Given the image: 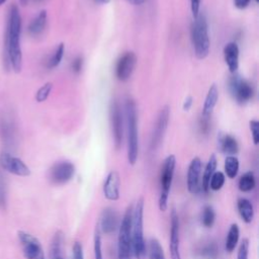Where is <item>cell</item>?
<instances>
[{
  "label": "cell",
  "instance_id": "1",
  "mask_svg": "<svg viewBox=\"0 0 259 259\" xmlns=\"http://www.w3.org/2000/svg\"><path fill=\"white\" fill-rule=\"evenodd\" d=\"M21 15L16 5H12L9 10L7 28L4 44V61L7 66H11L13 71L18 73L22 67V53L20 48Z\"/></svg>",
  "mask_w": 259,
  "mask_h": 259
},
{
  "label": "cell",
  "instance_id": "2",
  "mask_svg": "<svg viewBox=\"0 0 259 259\" xmlns=\"http://www.w3.org/2000/svg\"><path fill=\"white\" fill-rule=\"evenodd\" d=\"M123 114L127 140V161L131 165H135L139 156V134L137 106L132 98L125 100Z\"/></svg>",
  "mask_w": 259,
  "mask_h": 259
},
{
  "label": "cell",
  "instance_id": "3",
  "mask_svg": "<svg viewBox=\"0 0 259 259\" xmlns=\"http://www.w3.org/2000/svg\"><path fill=\"white\" fill-rule=\"evenodd\" d=\"M132 248L136 259H145L147 256L144 238V199L140 198L133 208L132 219Z\"/></svg>",
  "mask_w": 259,
  "mask_h": 259
},
{
  "label": "cell",
  "instance_id": "4",
  "mask_svg": "<svg viewBox=\"0 0 259 259\" xmlns=\"http://www.w3.org/2000/svg\"><path fill=\"white\" fill-rule=\"evenodd\" d=\"M190 35L196 58L199 60L205 59L209 54L210 40L208 35V24L204 14L199 13L197 17L193 18Z\"/></svg>",
  "mask_w": 259,
  "mask_h": 259
},
{
  "label": "cell",
  "instance_id": "5",
  "mask_svg": "<svg viewBox=\"0 0 259 259\" xmlns=\"http://www.w3.org/2000/svg\"><path fill=\"white\" fill-rule=\"evenodd\" d=\"M132 219L133 206L130 205L121 219L118 227L117 240V259H132Z\"/></svg>",
  "mask_w": 259,
  "mask_h": 259
},
{
  "label": "cell",
  "instance_id": "6",
  "mask_svg": "<svg viewBox=\"0 0 259 259\" xmlns=\"http://www.w3.org/2000/svg\"><path fill=\"white\" fill-rule=\"evenodd\" d=\"M176 166V158L174 155H169L163 162L160 174V195H159V208L165 211L168 207L169 194L173 182L174 172Z\"/></svg>",
  "mask_w": 259,
  "mask_h": 259
},
{
  "label": "cell",
  "instance_id": "7",
  "mask_svg": "<svg viewBox=\"0 0 259 259\" xmlns=\"http://www.w3.org/2000/svg\"><path fill=\"white\" fill-rule=\"evenodd\" d=\"M229 90L233 98L240 104L250 101L254 95L252 85L238 74H234L230 78Z\"/></svg>",
  "mask_w": 259,
  "mask_h": 259
},
{
  "label": "cell",
  "instance_id": "8",
  "mask_svg": "<svg viewBox=\"0 0 259 259\" xmlns=\"http://www.w3.org/2000/svg\"><path fill=\"white\" fill-rule=\"evenodd\" d=\"M109 120L110 127L112 133L113 142L115 148L118 149L121 146L123 140V112L121 110V106L117 100H112L109 106Z\"/></svg>",
  "mask_w": 259,
  "mask_h": 259
},
{
  "label": "cell",
  "instance_id": "9",
  "mask_svg": "<svg viewBox=\"0 0 259 259\" xmlns=\"http://www.w3.org/2000/svg\"><path fill=\"white\" fill-rule=\"evenodd\" d=\"M18 239L22 246L23 255L26 259H46L41 245L35 237L24 231H19Z\"/></svg>",
  "mask_w": 259,
  "mask_h": 259
},
{
  "label": "cell",
  "instance_id": "10",
  "mask_svg": "<svg viewBox=\"0 0 259 259\" xmlns=\"http://www.w3.org/2000/svg\"><path fill=\"white\" fill-rule=\"evenodd\" d=\"M75 174V166L69 161L56 163L50 170V179L54 184L62 185L69 182Z\"/></svg>",
  "mask_w": 259,
  "mask_h": 259
},
{
  "label": "cell",
  "instance_id": "11",
  "mask_svg": "<svg viewBox=\"0 0 259 259\" xmlns=\"http://www.w3.org/2000/svg\"><path fill=\"white\" fill-rule=\"evenodd\" d=\"M169 250L171 259H182L180 253V222L175 208H172L170 214Z\"/></svg>",
  "mask_w": 259,
  "mask_h": 259
},
{
  "label": "cell",
  "instance_id": "12",
  "mask_svg": "<svg viewBox=\"0 0 259 259\" xmlns=\"http://www.w3.org/2000/svg\"><path fill=\"white\" fill-rule=\"evenodd\" d=\"M169 117H170V108L169 106H163L161 110L159 111L155 128L152 134V139H151V149L155 150L157 149L161 142L163 141V138L165 136L166 130L168 127L169 123Z\"/></svg>",
  "mask_w": 259,
  "mask_h": 259
},
{
  "label": "cell",
  "instance_id": "13",
  "mask_svg": "<svg viewBox=\"0 0 259 259\" xmlns=\"http://www.w3.org/2000/svg\"><path fill=\"white\" fill-rule=\"evenodd\" d=\"M137 65V56L134 52H125L123 55L119 57L115 66V76L121 81H127Z\"/></svg>",
  "mask_w": 259,
  "mask_h": 259
},
{
  "label": "cell",
  "instance_id": "14",
  "mask_svg": "<svg viewBox=\"0 0 259 259\" xmlns=\"http://www.w3.org/2000/svg\"><path fill=\"white\" fill-rule=\"evenodd\" d=\"M202 162L198 157H194L189 163L187 170V189L191 194H197L201 190Z\"/></svg>",
  "mask_w": 259,
  "mask_h": 259
},
{
  "label": "cell",
  "instance_id": "15",
  "mask_svg": "<svg viewBox=\"0 0 259 259\" xmlns=\"http://www.w3.org/2000/svg\"><path fill=\"white\" fill-rule=\"evenodd\" d=\"M0 164L3 169L17 176H28L30 174L29 168L26 164L17 157L10 155L7 152H2L0 155Z\"/></svg>",
  "mask_w": 259,
  "mask_h": 259
},
{
  "label": "cell",
  "instance_id": "16",
  "mask_svg": "<svg viewBox=\"0 0 259 259\" xmlns=\"http://www.w3.org/2000/svg\"><path fill=\"white\" fill-rule=\"evenodd\" d=\"M97 227L100 233L106 235L114 233L119 227V220L116 211L110 207L104 208L101 212L99 225Z\"/></svg>",
  "mask_w": 259,
  "mask_h": 259
},
{
  "label": "cell",
  "instance_id": "17",
  "mask_svg": "<svg viewBox=\"0 0 259 259\" xmlns=\"http://www.w3.org/2000/svg\"><path fill=\"white\" fill-rule=\"evenodd\" d=\"M120 178L116 171H110L103 184V194L108 200H117L119 198Z\"/></svg>",
  "mask_w": 259,
  "mask_h": 259
},
{
  "label": "cell",
  "instance_id": "18",
  "mask_svg": "<svg viewBox=\"0 0 259 259\" xmlns=\"http://www.w3.org/2000/svg\"><path fill=\"white\" fill-rule=\"evenodd\" d=\"M224 59L230 73L235 74L239 68V47L236 42H228L224 48Z\"/></svg>",
  "mask_w": 259,
  "mask_h": 259
},
{
  "label": "cell",
  "instance_id": "19",
  "mask_svg": "<svg viewBox=\"0 0 259 259\" xmlns=\"http://www.w3.org/2000/svg\"><path fill=\"white\" fill-rule=\"evenodd\" d=\"M218 145L222 153L228 156H235L239 151V145L237 140L226 133H220L218 136Z\"/></svg>",
  "mask_w": 259,
  "mask_h": 259
},
{
  "label": "cell",
  "instance_id": "20",
  "mask_svg": "<svg viewBox=\"0 0 259 259\" xmlns=\"http://www.w3.org/2000/svg\"><path fill=\"white\" fill-rule=\"evenodd\" d=\"M218 99H219V89L215 84H212L208 88L206 96L204 98V102L202 105V111H201L202 117L210 118L213 108L217 105Z\"/></svg>",
  "mask_w": 259,
  "mask_h": 259
},
{
  "label": "cell",
  "instance_id": "21",
  "mask_svg": "<svg viewBox=\"0 0 259 259\" xmlns=\"http://www.w3.org/2000/svg\"><path fill=\"white\" fill-rule=\"evenodd\" d=\"M217 166H218V160H217L215 155L212 154L209 157V159L204 167L202 178H201V190H203L205 193H207L209 190V187H208L209 180H210L212 174L215 172Z\"/></svg>",
  "mask_w": 259,
  "mask_h": 259
},
{
  "label": "cell",
  "instance_id": "22",
  "mask_svg": "<svg viewBox=\"0 0 259 259\" xmlns=\"http://www.w3.org/2000/svg\"><path fill=\"white\" fill-rule=\"evenodd\" d=\"M237 207L241 219L246 224H250L254 219V207L252 202L249 199L242 197L239 198L237 202Z\"/></svg>",
  "mask_w": 259,
  "mask_h": 259
},
{
  "label": "cell",
  "instance_id": "23",
  "mask_svg": "<svg viewBox=\"0 0 259 259\" xmlns=\"http://www.w3.org/2000/svg\"><path fill=\"white\" fill-rule=\"evenodd\" d=\"M47 19H48V14L46 10L39 11V13L31 20L29 23L27 30L31 35H38L40 34L47 24Z\"/></svg>",
  "mask_w": 259,
  "mask_h": 259
},
{
  "label": "cell",
  "instance_id": "24",
  "mask_svg": "<svg viewBox=\"0 0 259 259\" xmlns=\"http://www.w3.org/2000/svg\"><path fill=\"white\" fill-rule=\"evenodd\" d=\"M63 244H64V235L62 232L58 231L52 240L50 256L51 259H65L63 256Z\"/></svg>",
  "mask_w": 259,
  "mask_h": 259
},
{
  "label": "cell",
  "instance_id": "25",
  "mask_svg": "<svg viewBox=\"0 0 259 259\" xmlns=\"http://www.w3.org/2000/svg\"><path fill=\"white\" fill-rule=\"evenodd\" d=\"M239 238H240L239 226L237 224H232L228 231L226 242H225V248H226L227 252L231 253L235 250V248L239 242Z\"/></svg>",
  "mask_w": 259,
  "mask_h": 259
},
{
  "label": "cell",
  "instance_id": "26",
  "mask_svg": "<svg viewBox=\"0 0 259 259\" xmlns=\"http://www.w3.org/2000/svg\"><path fill=\"white\" fill-rule=\"evenodd\" d=\"M146 248L149 259H166L163 248L157 239H151Z\"/></svg>",
  "mask_w": 259,
  "mask_h": 259
},
{
  "label": "cell",
  "instance_id": "27",
  "mask_svg": "<svg viewBox=\"0 0 259 259\" xmlns=\"http://www.w3.org/2000/svg\"><path fill=\"white\" fill-rule=\"evenodd\" d=\"M256 185V180H255V176L254 173L251 171H248L246 173H244L238 182V186L239 189L242 192H250L251 190L254 189Z\"/></svg>",
  "mask_w": 259,
  "mask_h": 259
},
{
  "label": "cell",
  "instance_id": "28",
  "mask_svg": "<svg viewBox=\"0 0 259 259\" xmlns=\"http://www.w3.org/2000/svg\"><path fill=\"white\" fill-rule=\"evenodd\" d=\"M198 254L205 259H215L219 255V248L212 241L206 242L198 248Z\"/></svg>",
  "mask_w": 259,
  "mask_h": 259
},
{
  "label": "cell",
  "instance_id": "29",
  "mask_svg": "<svg viewBox=\"0 0 259 259\" xmlns=\"http://www.w3.org/2000/svg\"><path fill=\"white\" fill-rule=\"evenodd\" d=\"M239 160L236 156H227L225 159V173L226 175L233 179L237 176L238 172H239Z\"/></svg>",
  "mask_w": 259,
  "mask_h": 259
},
{
  "label": "cell",
  "instance_id": "30",
  "mask_svg": "<svg viewBox=\"0 0 259 259\" xmlns=\"http://www.w3.org/2000/svg\"><path fill=\"white\" fill-rule=\"evenodd\" d=\"M64 53H65V45L63 42L59 44V46L57 47V49L55 50L54 54L52 55L51 59L49 60L48 62V67L50 69H54L56 67H58L62 60H63V57H64Z\"/></svg>",
  "mask_w": 259,
  "mask_h": 259
},
{
  "label": "cell",
  "instance_id": "31",
  "mask_svg": "<svg viewBox=\"0 0 259 259\" xmlns=\"http://www.w3.org/2000/svg\"><path fill=\"white\" fill-rule=\"evenodd\" d=\"M215 221V212L210 205H205L201 213V223L205 228H211Z\"/></svg>",
  "mask_w": 259,
  "mask_h": 259
},
{
  "label": "cell",
  "instance_id": "32",
  "mask_svg": "<svg viewBox=\"0 0 259 259\" xmlns=\"http://www.w3.org/2000/svg\"><path fill=\"white\" fill-rule=\"evenodd\" d=\"M225 181H226L225 174L221 171H215L209 180L208 187H209V189H211L213 191H219L220 189L223 188Z\"/></svg>",
  "mask_w": 259,
  "mask_h": 259
},
{
  "label": "cell",
  "instance_id": "33",
  "mask_svg": "<svg viewBox=\"0 0 259 259\" xmlns=\"http://www.w3.org/2000/svg\"><path fill=\"white\" fill-rule=\"evenodd\" d=\"M93 250H94V259H103L102 244H101V233H100L98 227H96L95 232H94Z\"/></svg>",
  "mask_w": 259,
  "mask_h": 259
},
{
  "label": "cell",
  "instance_id": "34",
  "mask_svg": "<svg viewBox=\"0 0 259 259\" xmlns=\"http://www.w3.org/2000/svg\"><path fill=\"white\" fill-rule=\"evenodd\" d=\"M53 90V83L51 82H47L46 84H44L35 93V100L37 102H42L45 100H47V98L49 97V95L51 94Z\"/></svg>",
  "mask_w": 259,
  "mask_h": 259
},
{
  "label": "cell",
  "instance_id": "35",
  "mask_svg": "<svg viewBox=\"0 0 259 259\" xmlns=\"http://www.w3.org/2000/svg\"><path fill=\"white\" fill-rule=\"evenodd\" d=\"M248 256H249V241L248 239H243L238 249L237 259H248Z\"/></svg>",
  "mask_w": 259,
  "mask_h": 259
},
{
  "label": "cell",
  "instance_id": "36",
  "mask_svg": "<svg viewBox=\"0 0 259 259\" xmlns=\"http://www.w3.org/2000/svg\"><path fill=\"white\" fill-rule=\"evenodd\" d=\"M249 127L251 131L252 139L255 145H258L259 143V121L256 119H252L249 122Z\"/></svg>",
  "mask_w": 259,
  "mask_h": 259
},
{
  "label": "cell",
  "instance_id": "37",
  "mask_svg": "<svg viewBox=\"0 0 259 259\" xmlns=\"http://www.w3.org/2000/svg\"><path fill=\"white\" fill-rule=\"evenodd\" d=\"M72 259H84L83 247L80 242H75L72 248Z\"/></svg>",
  "mask_w": 259,
  "mask_h": 259
},
{
  "label": "cell",
  "instance_id": "38",
  "mask_svg": "<svg viewBox=\"0 0 259 259\" xmlns=\"http://www.w3.org/2000/svg\"><path fill=\"white\" fill-rule=\"evenodd\" d=\"M72 71L76 74H79L81 71H82V68H83V58L82 57H76L73 62H72Z\"/></svg>",
  "mask_w": 259,
  "mask_h": 259
},
{
  "label": "cell",
  "instance_id": "39",
  "mask_svg": "<svg viewBox=\"0 0 259 259\" xmlns=\"http://www.w3.org/2000/svg\"><path fill=\"white\" fill-rule=\"evenodd\" d=\"M0 207L5 209L6 207V192H5V187L3 180L1 179L0 176Z\"/></svg>",
  "mask_w": 259,
  "mask_h": 259
},
{
  "label": "cell",
  "instance_id": "40",
  "mask_svg": "<svg viewBox=\"0 0 259 259\" xmlns=\"http://www.w3.org/2000/svg\"><path fill=\"white\" fill-rule=\"evenodd\" d=\"M190 9L193 18L197 17L200 9V0H190Z\"/></svg>",
  "mask_w": 259,
  "mask_h": 259
},
{
  "label": "cell",
  "instance_id": "41",
  "mask_svg": "<svg viewBox=\"0 0 259 259\" xmlns=\"http://www.w3.org/2000/svg\"><path fill=\"white\" fill-rule=\"evenodd\" d=\"M192 104H193V98H192L191 96H187V97L184 99L183 104H182L183 110H184V111H188V110L191 108Z\"/></svg>",
  "mask_w": 259,
  "mask_h": 259
},
{
  "label": "cell",
  "instance_id": "42",
  "mask_svg": "<svg viewBox=\"0 0 259 259\" xmlns=\"http://www.w3.org/2000/svg\"><path fill=\"white\" fill-rule=\"evenodd\" d=\"M251 0H234V5L238 9H245L249 4Z\"/></svg>",
  "mask_w": 259,
  "mask_h": 259
},
{
  "label": "cell",
  "instance_id": "43",
  "mask_svg": "<svg viewBox=\"0 0 259 259\" xmlns=\"http://www.w3.org/2000/svg\"><path fill=\"white\" fill-rule=\"evenodd\" d=\"M128 3H131L132 5H135V6H140V5H143L145 4L148 0H126Z\"/></svg>",
  "mask_w": 259,
  "mask_h": 259
},
{
  "label": "cell",
  "instance_id": "44",
  "mask_svg": "<svg viewBox=\"0 0 259 259\" xmlns=\"http://www.w3.org/2000/svg\"><path fill=\"white\" fill-rule=\"evenodd\" d=\"M93 1L99 5H104V4H107L110 2V0H93Z\"/></svg>",
  "mask_w": 259,
  "mask_h": 259
},
{
  "label": "cell",
  "instance_id": "45",
  "mask_svg": "<svg viewBox=\"0 0 259 259\" xmlns=\"http://www.w3.org/2000/svg\"><path fill=\"white\" fill-rule=\"evenodd\" d=\"M20 1V3H21V5H26L27 4V2H28V0H19Z\"/></svg>",
  "mask_w": 259,
  "mask_h": 259
},
{
  "label": "cell",
  "instance_id": "46",
  "mask_svg": "<svg viewBox=\"0 0 259 259\" xmlns=\"http://www.w3.org/2000/svg\"><path fill=\"white\" fill-rule=\"evenodd\" d=\"M6 2V0H0V6L2 5V4H4Z\"/></svg>",
  "mask_w": 259,
  "mask_h": 259
},
{
  "label": "cell",
  "instance_id": "47",
  "mask_svg": "<svg viewBox=\"0 0 259 259\" xmlns=\"http://www.w3.org/2000/svg\"><path fill=\"white\" fill-rule=\"evenodd\" d=\"M255 1H256V2H258V1H259V0H255Z\"/></svg>",
  "mask_w": 259,
  "mask_h": 259
},
{
  "label": "cell",
  "instance_id": "48",
  "mask_svg": "<svg viewBox=\"0 0 259 259\" xmlns=\"http://www.w3.org/2000/svg\"><path fill=\"white\" fill-rule=\"evenodd\" d=\"M38 1H39V0H38Z\"/></svg>",
  "mask_w": 259,
  "mask_h": 259
}]
</instances>
